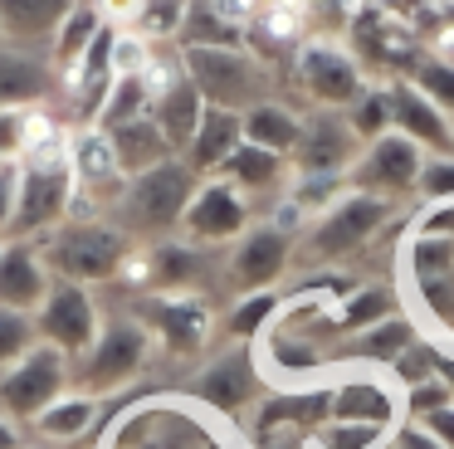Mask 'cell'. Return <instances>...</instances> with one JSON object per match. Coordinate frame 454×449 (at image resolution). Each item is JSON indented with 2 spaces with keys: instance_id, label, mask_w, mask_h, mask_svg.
I'll return each mask as SVG.
<instances>
[{
  "instance_id": "obj_18",
  "label": "cell",
  "mask_w": 454,
  "mask_h": 449,
  "mask_svg": "<svg viewBox=\"0 0 454 449\" xmlns=\"http://www.w3.org/2000/svg\"><path fill=\"white\" fill-rule=\"evenodd\" d=\"M395 312H405V298L391 288V283H356L352 293H342L337 303H327V312L317 318L313 337L333 351L342 337H356V332L395 318Z\"/></svg>"
},
{
  "instance_id": "obj_7",
  "label": "cell",
  "mask_w": 454,
  "mask_h": 449,
  "mask_svg": "<svg viewBox=\"0 0 454 449\" xmlns=\"http://www.w3.org/2000/svg\"><path fill=\"white\" fill-rule=\"evenodd\" d=\"M132 318L152 332L167 357H200L215 337V308H210L206 293L196 288H152L137 293L132 303Z\"/></svg>"
},
{
  "instance_id": "obj_41",
  "label": "cell",
  "mask_w": 454,
  "mask_h": 449,
  "mask_svg": "<svg viewBox=\"0 0 454 449\" xmlns=\"http://www.w3.org/2000/svg\"><path fill=\"white\" fill-rule=\"evenodd\" d=\"M152 113V93L142 78H113V93L98 113V127H122V122H137V117Z\"/></svg>"
},
{
  "instance_id": "obj_25",
  "label": "cell",
  "mask_w": 454,
  "mask_h": 449,
  "mask_svg": "<svg viewBox=\"0 0 454 449\" xmlns=\"http://www.w3.org/2000/svg\"><path fill=\"white\" fill-rule=\"evenodd\" d=\"M79 0H0V35L11 49H40L54 44L59 25Z\"/></svg>"
},
{
  "instance_id": "obj_20",
  "label": "cell",
  "mask_w": 454,
  "mask_h": 449,
  "mask_svg": "<svg viewBox=\"0 0 454 449\" xmlns=\"http://www.w3.org/2000/svg\"><path fill=\"white\" fill-rule=\"evenodd\" d=\"M386 93H391V132L411 137L430 156H454V117H444L420 88H411V78H391Z\"/></svg>"
},
{
  "instance_id": "obj_23",
  "label": "cell",
  "mask_w": 454,
  "mask_h": 449,
  "mask_svg": "<svg viewBox=\"0 0 454 449\" xmlns=\"http://www.w3.org/2000/svg\"><path fill=\"white\" fill-rule=\"evenodd\" d=\"M425 327L411 318V312H395V318L376 322V327L356 332V337H342L333 347V366H342V361H356V366H372V371H391L395 357H401L411 342H420Z\"/></svg>"
},
{
  "instance_id": "obj_29",
  "label": "cell",
  "mask_w": 454,
  "mask_h": 449,
  "mask_svg": "<svg viewBox=\"0 0 454 449\" xmlns=\"http://www.w3.org/2000/svg\"><path fill=\"white\" fill-rule=\"evenodd\" d=\"M200 117H206V98H200V88L191 83V78H176L161 98H152V122L161 127V137L171 142V152H176V156L191 146Z\"/></svg>"
},
{
  "instance_id": "obj_46",
  "label": "cell",
  "mask_w": 454,
  "mask_h": 449,
  "mask_svg": "<svg viewBox=\"0 0 454 449\" xmlns=\"http://www.w3.org/2000/svg\"><path fill=\"white\" fill-rule=\"evenodd\" d=\"M401 406H405V420H425L430 410H444V406H454V386L434 371L430 381H420V386H411L401 396Z\"/></svg>"
},
{
  "instance_id": "obj_49",
  "label": "cell",
  "mask_w": 454,
  "mask_h": 449,
  "mask_svg": "<svg viewBox=\"0 0 454 449\" xmlns=\"http://www.w3.org/2000/svg\"><path fill=\"white\" fill-rule=\"evenodd\" d=\"M15 195H20V161H0V240H11Z\"/></svg>"
},
{
  "instance_id": "obj_30",
  "label": "cell",
  "mask_w": 454,
  "mask_h": 449,
  "mask_svg": "<svg viewBox=\"0 0 454 449\" xmlns=\"http://www.w3.org/2000/svg\"><path fill=\"white\" fill-rule=\"evenodd\" d=\"M215 176H225V181L239 185L245 195H264V191L288 185L294 161H288V156H278V152H264V146H254V142H239L235 152H230V161L220 166Z\"/></svg>"
},
{
  "instance_id": "obj_4",
  "label": "cell",
  "mask_w": 454,
  "mask_h": 449,
  "mask_svg": "<svg viewBox=\"0 0 454 449\" xmlns=\"http://www.w3.org/2000/svg\"><path fill=\"white\" fill-rule=\"evenodd\" d=\"M44 264H50L54 279L69 283H113L132 249V234L122 230L118 220H103V215H89V220H64L54 234H44Z\"/></svg>"
},
{
  "instance_id": "obj_53",
  "label": "cell",
  "mask_w": 454,
  "mask_h": 449,
  "mask_svg": "<svg viewBox=\"0 0 454 449\" xmlns=\"http://www.w3.org/2000/svg\"><path fill=\"white\" fill-rule=\"evenodd\" d=\"M0 449H20V420L0 415Z\"/></svg>"
},
{
  "instance_id": "obj_8",
  "label": "cell",
  "mask_w": 454,
  "mask_h": 449,
  "mask_svg": "<svg viewBox=\"0 0 454 449\" xmlns=\"http://www.w3.org/2000/svg\"><path fill=\"white\" fill-rule=\"evenodd\" d=\"M152 351H157V342L132 312L128 318H103L98 342L74 361V376H79V386L89 396H113V390L132 386L147 371Z\"/></svg>"
},
{
  "instance_id": "obj_31",
  "label": "cell",
  "mask_w": 454,
  "mask_h": 449,
  "mask_svg": "<svg viewBox=\"0 0 454 449\" xmlns=\"http://www.w3.org/2000/svg\"><path fill=\"white\" fill-rule=\"evenodd\" d=\"M103 132L113 137V152H118L122 176H142V171H152V166H161V161L176 156L171 142L161 137V127L152 122V113L137 117V122H122V127H103Z\"/></svg>"
},
{
  "instance_id": "obj_21",
  "label": "cell",
  "mask_w": 454,
  "mask_h": 449,
  "mask_svg": "<svg viewBox=\"0 0 454 449\" xmlns=\"http://www.w3.org/2000/svg\"><path fill=\"white\" fill-rule=\"evenodd\" d=\"M69 166H74V181H79V195H93V201H118L122 191V166L118 152H113V137L103 132L98 122L89 127H69Z\"/></svg>"
},
{
  "instance_id": "obj_17",
  "label": "cell",
  "mask_w": 454,
  "mask_h": 449,
  "mask_svg": "<svg viewBox=\"0 0 454 449\" xmlns=\"http://www.w3.org/2000/svg\"><path fill=\"white\" fill-rule=\"evenodd\" d=\"M405 390L395 386L391 376L362 366L352 376H337L333 381V400H327V420H366V425H386L395 429L405 420V406H401Z\"/></svg>"
},
{
  "instance_id": "obj_40",
  "label": "cell",
  "mask_w": 454,
  "mask_h": 449,
  "mask_svg": "<svg viewBox=\"0 0 454 449\" xmlns=\"http://www.w3.org/2000/svg\"><path fill=\"white\" fill-rule=\"evenodd\" d=\"M411 88H420V93L430 98L444 117H454V64H450V59H440V54L425 49L420 64L411 68Z\"/></svg>"
},
{
  "instance_id": "obj_9",
  "label": "cell",
  "mask_w": 454,
  "mask_h": 449,
  "mask_svg": "<svg viewBox=\"0 0 454 449\" xmlns=\"http://www.w3.org/2000/svg\"><path fill=\"white\" fill-rule=\"evenodd\" d=\"M342 44H347V54L362 64L366 83H372V78H381V83L411 78V68L420 64V54H425V39L415 35L411 25H401L395 15L376 10L372 0H366V5L356 10V20L342 29Z\"/></svg>"
},
{
  "instance_id": "obj_3",
  "label": "cell",
  "mask_w": 454,
  "mask_h": 449,
  "mask_svg": "<svg viewBox=\"0 0 454 449\" xmlns=\"http://www.w3.org/2000/svg\"><path fill=\"white\" fill-rule=\"evenodd\" d=\"M200 176L191 171L181 156L152 166L142 176H128L113 201V215L118 224L132 234V240H167V234H181V215H186L191 195H196Z\"/></svg>"
},
{
  "instance_id": "obj_42",
  "label": "cell",
  "mask_w": 454,
  "mask_h": 449,
  "mask_svg": "<svg viewBox=\"0 0 454 449\" xmlns=\"http://www.w3.org/2000/svg\"><path fill=\"white\" fill-rule=\"evenodd\" d=\"M440 357H444V347L430 337V332H425L420 342H411V347H405L401 357H395V366H391V381H395L401 390L420 386V381H430L434 371H440Z\"/></svg>"
},
{
  "instance_id": "obj_13",
  "label": "cell",
  "mask_w": 454,
  "mask_h": 449,
  "mask_svg": "<svg viewBox=\"0 0 454 449\" xmlns=\"http://www.w3.org/2000/svg\"><path fill=\"white\" fill-rule=\"evenodd\" d=\"M425 146H415L411 137L401 132H386L376 137V142L362 146V156L352 161V171H347V185L352 191H366V195H381V201H405V195H415V185H420V171H425Z\"/></svg>"
},
{
  "instance_id": "obj_34",
  "label": "cell",
  "mask_w": 454,
  "mask_h": 449,
  "mask_svg": "<svg viewBox=\"0 0 454 449\" xmlns=\"http://www.w3.org/2000/svg\"><path fill=\"white\" fill-rule=\"evenodd\" d=\"M278 312H284V293H274V288H264V293H239L235 308L225 312V337L254 347V342L278 322Z\"/></svg>"
},
{
  "instance_id": "obj_50",
  "label": "cell",
  "mask_w": 454,
  "mask_h": 449,
  "mask_svg": "<svg viewBox=\"0 0 454 449\" xmlns=\"http://www.w3.org/2000/svg\"><path fill=\"white\" fill-rule=\"evenodd\" d=\"M386 449H444V445L420 425V420H401V425L391 429V439H386Z\"/></svg>"
},
{
  "instance_id": "obj_35",
  "label": "cell",
  "mask_w": 454,
  "mask_h": 449,
  "mask_svg": "<svg viewBox=\"0 0 454 449\" xmlns=\"http://www.w3.org/2000/svg\"><path fill=\"white\" fill-rule=\"evenodd\" d=\"M391 429L366 425V420H323L317 429H308L303 449H386Z\"/></svg>"
},
{
  "instance_id": "obj_37",
  "label": "cell",
  "mask_w": 454,
  "mask_h": 449,
  "mask_svg": "<svg viewBox=\"0 0 454 449\" xmlns=\"http://www.w3.org/2000/svg\"><path fill=\"white\" fill-rule=\"evenodd\" d=\"M405 279H411V283L454 279V240L411 234V240H405Z\"/></svg>"
},
{
  "instance_id": "obj_45",
  "label": "cell",
  "mask_w": 454,
  "mask_h": 449,
  "mask_svg": "<svg viewBox=\"0 0 454 449\" xmlns=\"http://www.w3.org/2000/svg\"><path fill=\"white\" fill-rule=\"evenodd\" d=\"M152 54H157V44H147L137 29H118V35H113V74L118 78H142L152 64Z\"/></svg>"
},
{
  "instance_id": "obj_6",
  "label": "cell",
  "mask_w": 454,
  "mask_h": 449,
  "mask_svg": "<svg viewBox=\"0 0 454 449\" xmlns=\"http://www.w3.org/2000/svg\"><path fill=\"white\" fill-rule=\"evenodd\" d=\"M181 64L210 107L249 113L254 103L274 98V68L249 49H181Z\"/></svg>"
},
{
  "instance_id": "obj_51",
  "label": "cell",
  "mask_w": 454,
  "mask_h": 449,
  "mask_svg": "<svg viewBox=\"0 0 454 449\" xmlns=\"http://www.w3.org/2000/svg\"><path fill=\"white\" fill-rule=\"evenodd\" d=\"M93 5H98L103 25H113V29H132V20H137V5H142V0H93Z\"/></svg>"
},
{
  "instance_id": "obj_19",
  "label": "cell",
  "mask_w": 454,
  "mask_h": 449,
  "mask_svg": "<svg viewBox=\"0 0 454 449\" xmlns=\"http://www.w3.org/2000/svg\"><path fill=\"white\" fill-rule=\"evenodd\" d=\"M356 156H362V142H356L347 113H323V107H313V117H303V137H298L288 161H294V171L347 176Z\"/></svg>"
},
{
  "instance_id": "obj_52",
  "label": "cell",
  "mask_w": 454,
  "mask_h": 449,
  "mask_svg": "<svg viewBox=\"0 0 454 449\" xmlns=\"http://www.w3.org/2000/svg\"><path fill=\"white\" fill-rule=\"evenodd\" d=\"M420 425L430 429V435L440 439L444 449H454V406H444V410H430V415H425Z\"/></svg>"
},
{
  "instance_id": "obj_22",
  "label": "cell",
  "mask_w": 454,
  "mask_h": 449,
  "mask_svg": "<svg viewBox=\"0 0 454 449\" xmlns=\"http://www.w3.org/2000/svg\"><path fill=\"white\" fill-rule=\"evenodd\" d=\"M54 273L44 264V249L35 240H5L0 244V308L35 312L50 293Z\"/></svg>"
},
{
  "instance_id": "obj_44",
  "label": "cell",
  "mask_w": 454,
  "mask_h": 449,
  "mask_svg": "<svg viewBox=\"0 0 454 449\" xmlns=\"http://www.w3.org/2000/svg\"><path fill=\"white\" fill-rule=\"evenodd\" d=\"M366 0H303V15H308V35H327L337 39L347 25L356 20Z\"/></svg>"
},
{
  "instance_id": "obj_1",
  "label": "cell",
  "mask_w": 454,
  "mask_h": 449,
  "mask_svg": "<svg viewBox=\"0 0 454 449\" xmlns=\"http://www.w3.org/2000/svg\"><path fill=\"white\" fill-rule=\"evenodd\" d=\"M74 195H79V181H74V166H69V127L35 137L20 152V195H15L11 240L40 244L44 234H54L69 220Z\"/></svg>"
},
{
  "instance_id": "obj_24",
  "label": "cell",
  "mask_w": 454,
  "mask_h": 449,
  "mask_svg": "<svg viewBox=\"0 0 454 449\" xmlns=\"http://www.w3.org/2000/svg\"><path fill=\"white\" fill-rule=\"evenodd\" d=\"M59 98V74L35 49L0 44V107H40Z\"/></svg>"
},
{
  "instance_id": "obj_26",
  "label": "cell",
  "mask_w": 454,
  "mask_h": 449,
  "mask_svg": "<svg viewBox=\"0 0 454 449\" xmlns=\"http://www.w3.org/2000/svg\"><path fill=\"white\" fill-rule=\"evenodd\" d=\"M239 142H245V113H230V107H210L206 103V117H200L191 146L181 152V161L206 181V176H215L220 166L230 161V152H235Z\"/></svg>"
},
{
  "instance_id": "obj_28",
  "label": "cell",
  "mask_w": 454,
  "mask_h": 449,
  "mask_svg": "<svg viewBox=\"0 0 454 449\" xmlns=\"http://www.w3.org/2000/svg\"><path fill=\"white\" fill-rule=\"evenodd\" d=\"M30 425H35V435L50 439V445H79V439H89L93 425H98V396H89V390H64L59 400H50V406L30 420Z\"/></svg>"
},
{
  "instance_id": "obj_32",
  "label": "cell",
  "mask_w": 454,
  "mask_h": 449,
  "mask_svg": "<svg viewBox=\"0 0 454 449\" xmlns=\"http://www.w3.org/2000/svg\"><path fill=\"white\" fill-rule=\"evenodd\" d=\"M298 137H303V117H298L288 103H278V98H269V103H254V107L245 113V142L264 146V152L294 156Z\"/></svg>"
},
{
  "instance_id": "obj_43",
  "label": "cell",
  "mask_w": 454,
  "mask_h": 449,
  "mask_svg": "<svg viewBox=\"0 0 454 449\" xmlns=\"http://www.w3.org/2000/svg\"><path fill=\"white\" fill-rule=\"evenodd\" d=\"M40 347V332H35V312L20 308H0V371L15 366L25 351Z\"/></svg>"
},
{
  "instance_id": "obj_48",
  "label": "cell",
  "mask_w": 454,
  "mask_h": 449,
  "mask_svg": "<svg viewBox=\"0 0 454 449\" xmlns=\"http://www.w3.org/2000/svg\"><path fill=\"white\" fill-rule=\"evenodd\" d=\"M411 234H434V240H454V201L425 205V210L411 220Z\"/></svg>"
},
{
  "instance_id": "obj_47",
  "label": "cell",
  "mask_w": 454,
  "mask_h": 449,
  "mask_svg": "<svg viewBox=\"0 0 454 449\" xmlns=\"http://www.w3.org/2000/svg\"><path fill=\"white\" fill-rule=\"evenodd\" d=\"M415 195H420L425 205L454 201V156H425V171H420Z\"/></svg>"
},
{
  "instance_id": "obj_54",
  "label": "cell",
  "mask_w": 454,
  "mask_h": 449,
  "mask_svg": "<svg viewBox=\"0 0 454 449\" xmlns=\"http://www.w3.org/2000/svg\"><path fill=\"white\" fill-rule=\"evenodd\" d=\"M0 44H5V35H0Z\"/></svg>"
},
{
  "instance_id": "obj_39",
  "label": "cell",
  "mask_w": 454,
  "mask_h": 449,
  "mask_svg": "<svg viewBox=\"0 0 454 449\" xmlns=\"http://www.w3.org/2000/svg\"><path fill=\"white\" fill-rule=\"evenodd\" d=\"M186 10H191V0H142L132 29H137L147 44H167V39H181Z\"/></svg>"
},
{
  "instance_id": "obj_38",
  "label": "cell",
  "mask_w": 454,
  "mask_h": 449,
  "mask_svg": "<svg viewBox=\"0 0 454 449\" xmlns=\"http://www.w3.org/2000/svg\"><path fill=\"white\" fill-rule=\"evenodd\" d=\"M347 122H352V132L362 146L391 132V93H386V83H366L362 98L347 107Z\"/></svg>"
},
{
  "instance_id": "obj_33",
  "label": "cell",
  "mask_w": 454,
  "mask_h": 449,
  "mask_svg": "<svg viewBox=\"0 0 454 449\" xmlns=\"http://www.w3.org/2000/svg\"><path fill=\"white\" fill-rule=\"evenodd\" d=\"M98 29H103L98 5H93V0H79V5L69 10V20L59 25L54 44H50V64H54V74H69V68L79 64L83 54H89V44L98 39Z\"/></svg>"
},
{
  "instance_id": "obj_11",
  "label": "cell",
  "mask_w": 454,
  "mask_h": 449,
  "mask_svg": "<svg viewBox=\"0 0 454 449\" xmlns=\"http://www.w3.org/2000/svg\"><path fill=\"white\" fill-rule=\"evenodd\" d=\"M186 396L196 400V406H206L210 415H220V420H235L239 410L259 406V400L269 396V390H264V366H259V351L245 347V342L225 347L220 357H210L206 366H200V376L191 381Z\"/></svg>"
},
{
  "instance_id": "obj_16",
  "label": "cell",
  "mask_w": 454,
  "mask_h": 449,
  "mask_svg": "<svg viewBox=\"0 0 454 449\" xmlns=\"http://www.w3.org/2000/svg\"><path fill=\"white\" fill-rule=\"evenodd\" d=\"M288 264H294V234H284L278 224L264 220V224H249L235 240L225 273L239 293H264L288 273Z\"/></svg>"
},
{
  "instance_id": "obj_10",
  "label": "cell",
  "mask_w": 454,
  "mask_h": 449,
  "mask_svg": "<svg viewBox=\"0 0 454 449\" xmlns=\"http://www.w3.org/2000/svg\"><path fill=\"white\" fill-rule=\"evenodd\" d=\"M288 74H294L298 93L323 113H347L366 88L362 64L347 54L342 39H327V35H308L298 44V54L288 59Z\"/></svg>"
},
{
  "instance_id": "obj_2",
  "label": "cell",
  "mask_w": 454,
  "mask_h": 449,
  "mask_svg": "<svg viewBox=\"0 0 454 449\" xmlns=\"http://www.w3.org/2000/svg\"><path fill=\"white\" fill-rule=\"evenodd\" d=\"M103 449H239L225 420L191 396H152L113 420Z\"/></svg>"
},
{
  "instance_id": "obj_27",
  "label": "cell",
  "mask_w": 454,
  "mask_h": 449,
  "mask_svg": "<svg viewBox=\"0 0 454 449\" xmlns=\"http://www.w3.org/2000/svg\"><path fill=\"white\" fill-rule=\"evenodd\" d=\"M152 288H196L206 293L210 279V254L206 244H191L186 234H167V240H152Z\"/></svg>"
},
{
  "instance_id": "obj_36",
  "label": "cell",
  "mask_w": 454,
  "mask_h": 449,
  "mask_svg": "<svg viewBox=\"0 0 454 449\" xmlns=\"http://www.w3.org/2000/svg\"><path fill=\"white\" fill-rule=\"evenodd\" d=\"M347 191H352V185H347V176H333V171H294V176H288V191L284 195L308 215V220H317V215H323L327 205H337Z\"/></svg>"
},
{
  "instance_id": "obj_12",
  "label": "cell",
  "mask_w": 454,
  "mask_h": 449,
  "mask_svg": "<svg viewBox=\"0 0 454 449\" xmlns=\"http://www.w3.org/2000/svg\"><path fill=\"white\" fill-rule=\"evenodd\" d=\"M74 376V361L64 357L59 347L40 342L35 351H25L15 366L0 371V415L11 420H35L50 400H59L69 390Z\"/></svg>"
},
{
  "instance_id": "obj_14",
  "label": "cell",
  "mask_w": 454,
  "mask_h": 449,
  "mask_svg": "<svg viewBox=\"0 0 454 449\" xmlns=\"http://www.w3.org/2000/svg\"><path fill=\"white\" fill-rule=\"evenodd\" d=\"M35 332H40V342L59 347L69 361H79L83 351L98 342L103 312H98V303H93V293L83 288V283L54 279L50 293H44V303L35 308Z\"/></svg>"
},
{
  "instance_id": "obj_15",
  "label": "cell",
  "mask_w": 454,
  "mask_h": 449,
  "mask_svg": "<svg viewBox=\"0 0 454 449\" xmlns=\"http://www.w3.org/2000/svg\"><path fill=\"white\" fill-rule=\"evenodd\" d=\"M249 224H254L249 195L239 191V185H230L225 176H206V181L196 185V195H191L186 215H181V234H186L191 244H206V249L235 244Z\"/></svg>"
},
{
  "instance_id": "obj_55",
  "label": "cell",
  "mask_w": 454,
  "mask_h": 449,
  "mask_svg": "<svg viewBox=\"0 0 454 449\" xmlns=\"http://www.w3.org/2000/svg\"><path fill=\"white\" fill-rule=\"evenodd\" d=\"M0 244H5V240H0Z\"/></svg>"
},
{
  "instance_id": "obj_5",
  "label": "cell",
  "mask_w": 454,
  "mask_h": 449,
  "mask_svg": "<svg viewBox=\"0 0 454 449\" xmlns=\"http://www.w3.org/2000/svg\"><path fill=\"white\" fill-rule=\"evenodd\" d=\"M391 201L366 191H347L337 205H327L313 224L303 230V259L317 264V269H333V264H347L356 254H366L381 230L391 224Z\"/></svg>"
}]
</instances>
